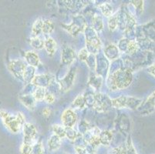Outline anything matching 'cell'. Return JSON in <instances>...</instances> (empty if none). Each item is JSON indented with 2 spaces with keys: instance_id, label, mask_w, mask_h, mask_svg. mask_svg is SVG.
Segmentation results:
<instances>
[{
  "instance_id": "1",
  "label": "cell",
  "mask_w": 155,
  "mask_h": 154,
  "mask_svg": "<svg viewBox=\"0 0 155 154\" xmlns=\"http://www.w3.org/2000/svg\"><path fill=\"white\" fill-rule=\"evenodd\" d=\"M133 81L131 70L121 68L120 70L110 73L107 80V85L111 91L124 90L127 88Z\"/></svg>"
},
{
  "instance_id": "2",
  "label": "cell",
  "mask_w": 155,
  "mask_h": 154,
  "mask_svg": "<svg viewBox=\"0 0 155 154\" xmlns=\"http://www.w3.org/2000/svg\"><path fill=\"white\" fill-rule=\"evenodd\" d=\"M0 116L5 126L12 133H19L26 123V117L22 113H18L15 115H13L1 110Z\"/></svg>"
},
{
  "instance_id": "3",
  "label": "cell",
  "mask_w": 155,
  "mask_h": 154,
  "mask_svg": "<svg viewBox=\"0 0 155 154\" xmlns=\"http://www.w3.org/2000/svg\"><path fill=\"white\" fill-rule=\"evenodd\" d=\"M142 100L133 97L120 96L112 100V106L117 109H130L135 110L141 106Z\"/></svg>"
},
{
  "instance_id": "4",
  "label": "cell",
  "mask_w": 155,
  "mask_h": 154,
  "mask_svg": "<svg viewBox=\"0 0 155 154\" xmlns=\"http://www.w3.org/2000/svg\"><path fill=\"white\" fill-rule=\"evenodd\" d=\"M84 32H85L86 43H87L86 49H87L90 54H97L99 53L102 44L97 36V32L92 27H87V26L84 29Z\"/></svg>"
},
{
  "instance_id": "5",
  "label": "cell",
  "mask_w": 155,
  "mask_h": 154,
  "mask_svg": "<svg viewBox=\"0 0 155 154\" xmlns=\"http://www.w3.org/2000/svg\"><path fill=\"white\" fill-rule=\"evenodd\" d=\"M22 130H23L22 143L32 146L38 141V130L36 126L30 123H25L22 126Z\"/></svg>"
},
{
  "instance_id": "6",
  "label": "cell",
  "mask_w": 155,
  "mask_h": 154,
  "mask_svg": "<svg viewBox=\"0 0 155 154\" xmlns=\"http://www.w3.org/2000/svg\"><path fill=\"white\" fill-rule=\"evenodd\" d=\"M62 126L65 128H73L77 122V115L74 110L68 108L65 110L61 115Z\"/></svg>"
},
{
  "instance_id": "7",
  "label": "cell",
  "mask_w": 155,
  "mask_h": 154,
  "mask_svg": "<svg viewBox=\"0 0 155 154\" xmlns=\"http://www.w3.org/2000/svg\"><path fill=\"white\" fill-rule=\"evenodd\" d=\"M96 96V103L94 108L97 111L103 112L109 110L112 106V100L110 99L107 95H104L103 93H97Z\"/></svg>"
},
{
  "instance_id": "8",
  "label": "cell",
  "mask_w": 155,
  "mask_h": 154,
  "mask_svg": "<svg viewBox=\"0 0 155 154\" xmlns=\"http://www.w3.org/2000/svg\"><path fill=\"white\" fill-rule=\"evenodd\" d=\"M9 66L10 71L16 78L23 80V73L27 66L26 62L22 59H15L11 61Z\"/></svg>"
},
{
  "instance_id": "9",
  "label": "cell",
  "mask_w": 155,
  "mask_h": 154,
  "mask_svg": "<svg viewBox=\"0 0 155 154\" xmlns=\"http://www.w3.org/2000/svg\"><path fill=\"white\" fill-rule=\"evenodd\" d=\"M54 81V76L51 74H42L35 76L31 83L36 87L45 88L50 87Z\"/></svg>"
},
{
  "instance_id": "10",
  "label": "cell",
  "mask_w": 155,
  "mask_h": 154,
  "mask_svg": "<svg viewBox=\"0 0 155 154\" xmlns=\"http://www.w3.org/2000/svg\"><path fill=\"white\" fill-rule=\"evenodd\" d=\"M76 76V70L75 69H72L69 73L65 76L64 78L62 79L60 81V90H63V91H67L73 85V82L75 80Z\"/></svg>"
},
{
  "instance_id": "11",
  "label": "cell",
  "mask_w": 155,
  "mask_h": 154,
  "mask_svg": "<svg viewBox=\"0 0 155 154\" xmlns=\"http://www.w3.org/2000/svg\"><path fill=\"white\" fill-rule=\"evenodd\" d=\"M75 51L70 47H66L63 49L61 53L62 63L66 66H70L76 59Z\"/></svg>"
},
{
  "instance_id": "12",
  "label": "cell",
  "mask_w": 155,
  "mask_h": 154,
  "mask_svg": "<svg viewBox=\"0 0 155 154\" xmlns=\"http://www.w3.org/2000/svg\"><path fill=\"white\" fill-rule=\"evenodd\" d=\"M24 58H25V62L28 66L36 68L40 64V59H39V56L34 51H27L26 53H25Z\"/></svg>"
},
{
  "instance_id": "13",
  "label": "cell",
  "mask_w": 155,
  "mask_h": 154,
  "mask_svg": "<svg viewBox=\"0 0 155 154\" xmlns=\"http://www.w3.org/2000/svg\"><path fill=\"white\" fill-rule=\"evenodd\" d=\"M19 100H20L21 103L23 104L28 110H34L36 108V101L34 99L32 94H24L19 97Z\"/></svg>"
},
{
  "instance_id": "14",
  "label": "cell",
  "mask_w": 155,
  "mask_h": 154,
  "mask_svg": "<svg viewBox=\"0 0 155 154\" xmlns=\"http://www.w3.org/2000/svg\"><path fill=\"white\" fill-rule=\"evenodd\" d=\"M44 49H46V53L49 56H53L56 53V49H57L56 42L53 38L48 36L44 40Z\"/></svg>"
},
{
  "instance_id": "15",
  "label": "cell",
  "mask_w": 155,
  "mask_h": 154,
  "mask_svg": "<svg viewBox=\"0 0 155 154\" xmlns=\"http://www.w3.org/2000/svg\"><path fill=\"white\" fill-rule=\"evenodd\" d=\"M61 138H60L59 136H56L55 134H53V135L49 138V139H48L47 141V146L49 150H50L51 152H54V151L58 150L60 148V146H61Z\"/></svg>"
},
{
  "instance_id": "16",
  "label": "cell",
  "mask_w": 155,
  "mask_h": 154,
  "mask_svg": "<svg viewBox=\"0 0 155 154\" xmlns=\"http://www.w3.org/2000/svg\"><path fill=\"white\" fill-rule=\"evenodd\" d=\"M108 68V63L107 60V58L101 57L99 59L96 58V66L95 70L97 73L98 76H101L102 77V73L104 71H107Z\"/></svg>"
},
{
  "instance_id": "17",
  "label": "cell",
  "mask_w": 155,
  "mask_h": 154,
  "mask_svg": "<svg viewBox=\"0 0 155 154\" xmlns=\"http://www.w3.org/2000/svg\"><path fill=\"white\" fill-rule=\"evenodd\" d=\"M119 49L114 45H109L104 49V55L107 59L110 60H114V59H117L119 56Z\"/></svg>"
},
{
  "instance_id": "18",
  "label": "cell",
  "mask_w": 155,
  "mask_h": 154,
  "mask_svg": "<svg viewBox=\"0 0 155 154\" xmlns=\"http://www.w3.org/2000/svg\"><path fill=\"white\" fill-rule=\"evenodd\" d=\"M99 139L101 144L104 146H108L110 145L113 140V133L109 130L101 131L99 135Z\"/></svg>"
},
{
  "instance_id": "19",
  "label": "cell",
  "mask_w": 155,
  "mask_h": 154,
  "mask_svg": "<svg viewBox=\"0 0 155 154\" xmlns=\"http://www.w3.org/2000/svg\"><path fill=\"white\" fill-rule=\"evenodd\" d=\"M35 73H36V68L27 65L23 73V81L26 84L31 83L32 80L35 77Z\"/></svg>"
},
{
  "instance_id": "20",
  "label": "cell",
  "mask_w": 155,
  "mask_h": 154,
  "mask_svg": "<svg viewBox=\"0 0 155 154\" xmlns=\"http://www.w3.org/2000/svg\"><path fill=\"white\" fill-rule=\"evenodd\" d=\"M119 129L121 132L128 133L130 128V120L126 115H122L120 116L118 122Z\"/></svg>"
},
{
  "instance_id": "21",
  "label": "cell",
  "mask_w": 155,
  "mask_h": 154,
  "mask_svg": "<svg viewBox=\"0 0 155 154\" xmlns=\"http://www.w3.org/2000/svg\"><path fill=\"white\" fill-rule=\"evenodd\" d=\"M43 20L42 19H36L34 22V23L32 24V37H36V36H39V35L43 31Z\"/></svg>"
},
{
  "instance_id": "22",
  "label": "cell",
  "mask_w": 155,
  "mask_h": 154,
  "mask_svg": "<svg viewBox=\"0 0 155 154\" xmlns=\"http://www.w3.org/2000/svg\"><path fill=\"white\" fill-rule=\"evenodd\" d=\"M55 29V24L53 21L50 20V19H45L43 20V32L45 36H48L50 35L53 32Z\"/></svg>"
},
{
  "instance_id": "23",
  "label": "cell",
  "mask_w": 155,
  "mask_h": 154,
  "mask_svg": "<svg viewBox=\"0 0 155 154\" xmlns=\"http://www.w3.org/2000/svg\"><path fill=\"white\" fill-rule=\"evenodd\" d=\"M29 43L30 46L36 50H40L44 48V40H43L39 36L31 38Z\"/></svg>"
},
{
  "instance_id": "24",
  "label": "cell",
  "mask_w": 155,
  "mask_h": 154,
  "mask_svg": "<svg viewBox=\"0 0 155 154\" xmlns=\"http://www.w3.org/2000/svg\"><path fill=\"white\" fill-rule=\"evenodd\" d=\"M52 130L53 133V134H55L61 139L66 137V128L63 126L54 124V125L52 126Z\"/></svg>"
},
{
  "instance_id": "25",
  "label": "cell",
  "mask_w": 155,
  "mask_h": 154,
  "mask_svg": "<svg viewBox=\"0 0 155 154\" xmlns=\"http://www.w3.org/2000/svg\"><path fill=\"white\" fill-rule=\"evenodd\" d=\"M46 90L42 87H36V89L33 91L32 96L34 97L36 102H40L42 100H44V97L46 96Z\"/></svg>"
},
{
  "instance_id": "26",
  "label": "cell",
  "mask_w": 155,
  "mask_h": 154,
  "mask_svg": "<svg viewBox=\"0 0 155 154\" xmlns=\"http://www.w3.org/2000/svg\"><path fill=\"white\" fill-rule=\"evenodd\" d=\"M86 106L84 95H78L72 103V109H84Z\"/></svg>"
},
{
  "instance_id": "27",
  "label": "cell",
  "mask_w": 155,
  "mask_h": 154,
  "mask_svg": "<svg viewBox=\"0 0 155 154\" xmlns=\"http://www.w3.org/2000/svg\"><path fill=\"white\" fill-rule=\"evenodd\" d=\"M92 28L94 30L97 32V31H101L104 29V23H103L102 19L101 17L98 16V15H94L93 17L92 20Z\"/></svg>"
},
{
  "instance_id": "28",
  "label": "cell",
  "mask_w": 155,
  "mask_h": 154,
  "mask_svg": "<svg viewBox=\"0 0 155 154\" xmlns=\"http://www.w3.org/2000/svg\"><path fill=\"white\" fill-rule=\"evenodd\" d=\"M101 11L103 15L106 17H110L113 15V7L110 3L105 2L99 5Z\"/></svg>"
},
{
  "instance_id": "29",
  "label": "cell",
  "mask_w": 155,
  "mask_h": 154,
  "mask_svg": "<svg viewBox=\"0 0 155 154\" xmlns=\"http://www.w3.org/2000/svg\"><path fill=\"white\" fill-rule=\"evenodd\" d=\"M86 106L88 107L94 108L96 103V96L92 93H88L84 96Z\"/></svg>"
},
{
  "instance_id": "30",
  "label": "cell",
  "mask_w": 155,
  "mask_h": 154,
  "mask_svg": "<svg viewBox=\"0 0 155 154\" xmlns=\"http://www.w3.org/2000/svg\"><path fill=\"white\" fill-rule=\"evenodd\" d=\"M32 154H45V148L41 140H38L32 146Z\"/></svg>"
},
{
  "instance_id": "31",
  "label": "cell",
  "mask_w": 155,
  "mask_h": 154,
  "mask_svg": "<svg viewBox=\"0 0 155 154\" xmlns=\"http://www.w3.org/2000/svg\"><path fill=\"white\" fill-rule=\"evenodd\" d=\"M102 81L103 79L101 76H94L91 78L89 84L95 90H98V88H100L102 84Z\"/></svg>"
},
{
  "instance_id": "32",
  "label": "cell",
  "mask_w": 155,
  "mask_h": 154,
  "mask_svg": "<svg viewBox=\"0 0 155 154\" xmlns=\"http://www.w3.org/2000/svg\"><path fill=\"white\" fill-rule=\"evenodd\" d=\"M108 27L110 30L114 31L117 29L118 26V19H117V13L114 14L111 16L109 17L108 19Z\"/></svg>"
},
{
  "instance_id": "33",
  "label": "cell",
  "mask_w": 155,
  "mask_h": 154,
  "mask_svg": "<svg viewBox=\"0 0 155 154\" xmlns=\"http://www.w3.org/2000/svg\"><path fill=\"white\" fill-rule=\"evenodd\" d=\"M80 136L81 134L77 133L73 128H66V137L70 140H77V138L80 137Z\"/></svg>"
},
{
  "instance_id": "34",
  "label": "cell",
  "mask_w": 155,
  "mask_h": 154,
  "mask_svg": "<svg viewBox=\"0 0 155 154\" xmlns=\"http://www.w3.org/2000/svg\"><path fill=\"white\" fill-rule=\"evenodd\" d=\"M124 154H137V153L136 149L134 146L133 142H132V139L130 138V136H129L127 139L126 143V150H125Z\"/></svg>"
},
{
  "instance_id": "35",
  "label": "cell",
  "mask_w": 155,
  "mask_h": 154,
  "mask_svg": "<svg viewBox=\"0 0 155 154\" xmlns=\"http://www.w3.org/2000/svg\"><path fill=\"white\" fill-rule=\"evenodd\" d=\"M132 5H134L136 11V13L140 15L143 12V1H131Z\"/></svg>"
},
{
  "instance_id": "36",
  "label": "cell",
  "mask_w": 155,
  "mask_h": 154,
  "mask_svg": "<svg viewBox=\"0 0 155 154\" xmlns=\"http://www.w3.org/2000/svg\"><path fill=\"white\" fill-rule=\"evenodd\" d=\"M91 127L92 126H90L89 123L86 122V121H82V122L79 124V130H80V133L84 135V134H85L86 133L88 132V131L91 129Z\"/></svg>"
},
{
  "instance_id": "37",
  "label": "cell",
  "mask_w": 155,
  "mask_h": 154,
  "mask_svg": "<svg viewBox=\"0 0 155 154\" xmlns=\"http://www.w3.org/2000/svg\"><path fill=\"white\" fill-rule=\"evenodd\" d=\"M89 56H90V53H89V52L87 51V49L86 48H84V49H81L78 53L79 59H80V61L83 62L87 61V59L89 57Z\"/></svg>"
},
{
  "instance_id": "38",
  "label": "cell",
  "mask_w": 155,
  "mask_h": 154,
  "mask_svg": "<svg viewBox=\"0 0 155 154\" xmlns=\"http://www.w3.org/2000/svg\"><path fill=\"white\" fill-rule=\"evenodd\" d=\"M55 100H56V97H55L54 94L49 91H46V96L44 97V101L46 102L48 104H52L54 103Z\"/></svg>"
},
{
  "instance_id": "39",
  "label": "cell",
  "mask_w": 155,
  "mask_h": 154,
  "mask_svg": "<svg viewBox=\"0 0 155 154\" xmlns=\"http://www.w3.org/2000/svg\"><path fill=\"white\" fill-rule=\"evenodd\" d=\"M21 154H32V146L22 143L20 146Z\"/></svg>"
},
{
  "instance_id": "40",
  "label": "cell",
  "mask_w": 155,
  "mask_h": 154,
  "mask_svg": "<svg viewBox=\"0 0 155 154\" xmlns=\"http://www.w3.org/2000/svg\"><path fill=\"white\" fill-rule=\"evenodd\" d=\"M126 146H118L113 149L111 154H124Z\"/></svg>"
},
{
  "instance_id": "41",
  "label": "cell",
  "mask_w": 155,
  "mask_h": 154,
  "mask_svg": "<svg viewBox=\"0 0 155 154\" xmlns=\"http://www.w3.org/2000/svg\"><path fill=\"white\" fill-rule=\"evenodd\" d=\"M52 111L49 107H45V108L43 109L42 110V114H43V116L45 118H48V117H50V116L51 115Z\"/></svg>"
},
{
  "instance_id": "42",
  "label": "cell",
  "mask_w": 155,
  "mask_h": 154,
  "mask_svg": "<svg viewBox=\"0 0 155 154\" xmlns=\"http://www.w3.org/2000/svg\"><path fill=\"white\" fill-rule=\"evenodd\" d=\"M147 72L155 78V63L150 65V66L147 67Z\"/></svg>"
}]
</instances>
